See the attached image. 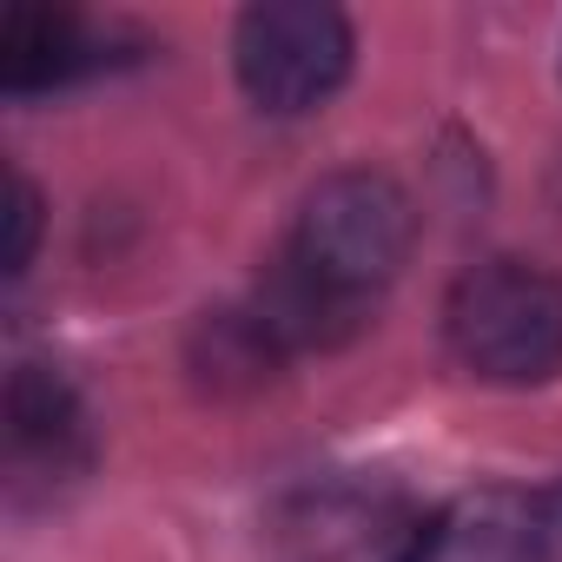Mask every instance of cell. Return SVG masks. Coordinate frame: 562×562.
Masks as SVG:
<instances>
[{
	"instance_id": "1",
	"label": "cell",
	"mask_w": 562,
	"mask_h": 562,
	"mask_svg": "<svg viewBox=\"0 0 562 562\" xmlns=\"http://www.w3.org/2000/svg\"><path fill=\"white\" fill-rule=\"evenodd\" d=\"M443 338L483 384H549L562 371V278L522 258L470 265L443 299Z\"/></svg>"
},
{
	"instance_id": "2",
	"label": "cell",
	"mask_w": 562,
	"mask_h": 562,
	"mask_svg": "<svg viewBox=\"0 0 562 562\" xmlns=\"http://www.w3.org/2000/svg\"><path fill=\"white\" fill-rule=\"evenodd\" d=\"M411 238H417V205L411 192L391 179V172H371V166H345L331 179H318L299 205V225H292V251L331 278L338 292H351L358 305L371 292H384L391 278L404 271L411 258Z\"/></svg>"
},
{
	"instance_id": "3",
	"label": "cell",
	"mask_w": 562,
	"mask_h": 562,
	"mask_svg": "<svg viewBox=\"0 0 562 562\" xmlns=\"http://www.w3.org/2000/svg\"><path fill=\"white\" fill-rule=\"evenodd\" d=\"M232 67L251 106L265 113H312L351 74V21L318 0H265L232 27Z\"/></svg>"
},
{
	"instance_id": "4",
	"label": "cell",
	"mask_w": 562,
	"mask_h": 562,
	"mask_svg": "<svg viewBox=\"0 0 562 562\" xmlns=\"http://www.w3.org/2000/svg\"><path fill=\"white\" fill-rule=\"evenodd\" d=\"M555 516L549 496L522 490H470L443 509L417 516L397 562H549L555 555Z\"/></svg>"
},
{
	"instance_id": "5",
	"label": "cell",
	"mask_w": 562,
	"mask_h": 562,
	"mask_svg": "<svg viewBox=\"0 0 562 562\" xmlns=\"http://www.w3.org/2000/svg\"><path fill=\"white\" fill-rule=\"evenodd\" d=\"M251 312H258V325L285 345V351H312V345L325 351V345H338V338L358 331V312H364V305H358L351 292H338L331 278H318V271L285 245V251L265 265Z\"/></svg>"
},
{
	"instance_id": "6",
	"label": "cell",
	"mask_w": 562,
	"mask_h": 562,
	"mask_svg": "<svg viewBox=\"0 0 562 562\" xmlns=\"http://www.w3.org/2000/svg\"><path fill=\"white\" fill-rule=\"evenodd\" d=\"M106 54L87 34L74 8H8L0 21V87L8 93H47L74 74H93Z\"/></svg>"
},
{
	"instance_id": "7",
	"label": "cell",
	"mask_w": 562,
	"mask_h": 562,
	"mask_svg": "<svg viewBox=\"0 0 562 562\" xmlns=\"http://www.w3.org/2000/svg\"><path fill=\"white\" fill-rule=\"evenodd\" d=\"M8 437L21 463L41 470H80L87 463V411L74 397L67 378H54L47 364H21L8 384Z\"/></svg>"
},
{
	"instance_id": "8",
	"label": "cell",
	"mask_w": 562,
	"mask_h": 562,
	"mask_svg": "<svg viewBox=\"0 0 562 562\" xmlns=\"http://www.w3.org/2000/svg\"><path fill=\"white\" fill-rule=\"evenodd\" d=\"M186 358H192L199 384H212V391H258L278 364H285V345H278L258 325V312L245 305V312H205L192 325Z\"/></svg>"
},
{
	"instance_id": "9",
	"label": "cell",
	"mask_w": 562,
	"mask_h": 562,
	"mask_svg": "<svg viewBox=\"0 0 562 562\" xmlns=\"http://www.w3.org/2000/svg\"><path fill=\"white\" fill-rule=\"evenodd\" d=\"M41 245V192L27 172H8V271L21 278Z\"/></svg>"
},
{
	"instance_id": "10",
	"label": "cell",
	"mask_w": 562,
	"mask_h": 562,
	"mask_svg": "<svg viewBox=\"0 0 562 562\" xmlns=\"http://www.w3.org/2000/svg\"><path fill=\"white\" fill-rule=\"evenodd\" d=\"M549 516H555V529H562V490H555V496H549Z\"/></svg>"
}]
</instances>
